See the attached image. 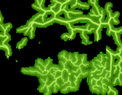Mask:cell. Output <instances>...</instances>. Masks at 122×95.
<instances>
[{
  "mask_svg": "<svg viewBox=\"0 0 122 95\" xmlns=\"http://www.w3.org/2000/svg\"><path fill=\"white\" fill-rule=\"evenodd\" d=\"M66 53H67V52H66V51H64V50L60 53L59 55V58L60 61H63V60L64 59L65 56H66Z\"/></svg>",
  "mask_w": 122,
  "mask_h": 95,
  "instance_id": "1",
  "label": "cell"
},
{
  "mask_svg": "<svg viewBox=\"0 0 122 95\" xmlns=\"http://www.w3.org/2000/svg\"><path fill=\"white\" fill-rule=\"evenodd\" d=\"M61 37H62V39H64V40H66L67 39H69V38H70L69 33H66V34H64V35H62Z\"/></svg>",
  "mask_w": 122,
  "mask_h": 95,
  "instance_id": "2",
  "label": "cell"
}]
</instances>
